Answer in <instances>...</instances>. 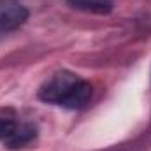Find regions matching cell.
I'll return each mask as SVG.
<instances>
[{"instance_id": "cell-1", "label": "cell", "mask_w": 151, "mask_h": 151, "mask_svg": "<svg viewBox=\"0 0 151 151\" xmlns=\"http://www.w3.org/2000/svg\"><path fill=\"white\" fill-rule=\"evenodd\" d=\"M93 88L81 76L70 70H58L39 90V99L63 109H81L91 99Z\"/></svg>"}, {"instance_id": "cell-3", "label": "cell", "mask_w": 151, "mask_h": 151, "mask_svg": "<svg viewBox=\"0 0 151 151\" xmlns=\"http://www.w3.org/2000/svg\"><path fill=\"white\" fill-rule=\"evenodd\" d=\"M28 19V9L19 0H0V35L18 30Z\"/></svg>"}, {"instance_id": "cell-2", "label": "cell", "mask_w": 151, "mask_h": 151, "mask_svg": "<svg viewBox=\"0 0 151 151\" xmlns=\"http://www.w3.org/2000/svg\"><path fill=\"white\" fill-rule=\"evenodd\" d=\"M37 137V127L32 123L18 121L14 116L0 114V142L7 148H25Z\"/></svg>"}, {"instance_id": "cell-4", "label": "cell", "mask_w": 151, "mask_h": 151, "mask_svg": "<svg viewBox=\"0 0 151 151\" xmlns=\"http://www.w3.org/2000/svg\"><path fill=\"white\" fill-rule=\"evenodd\" d=\"M77 9L91 11V12H109L113 7V0H70Z\"/></svg>"}]
</instances>
